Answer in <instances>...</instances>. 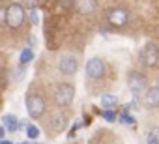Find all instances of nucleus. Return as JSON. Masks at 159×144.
Listing matches in <instances>:
<instances>
[{"label": "nucleus", "instance_id": "1", "mask_svg": "<svg viewBox=\"0 0 159 144\" xmlns=\"http://www.w3.org/2000/svg\"><path fill=\"white\" fill-rule=\"evenodd\" d=\"M4 21H6V25L10 28H19L25 23V10H23V6H19V4L8 6V10L4 13Z\"/></svg>", "mask_w": 159, "mask_h": 144}, {"label": "nucleus", "instance_id": "2", "mask_svg": "<svg viewBox=\"0 0 159 144\" xmlns=\"http://www.w3.org/2000/svg\"><path fill=\"white\" fill-rule=\"evenodd\" d=\"M26 110L32 118H39L45 112V99L38 94H28L26 96Z\"/></svg>", "mask_w": 159, "mask_h": 144}, {"label": "nucleus", "instance_id": "3", "mask_svg": "<svg viewBox=\"0 0 159 144\" xmlns=\"http://www.w3.org/2000/svg\"><path fill=\"white\" fill-rule=\"evenodd\" d=\"M75 97V88L71 84H60L54 92V101L58 107H67Z\"/></svg>", "mask_w": 159, "mask_h": 144}, {"label": "nucleus", "instance_id": "4", "mask_svg": "<svg viewBox=\"0 0 159 144\" xmlns=\"http://www.w3.org/2000/svg\"><path fill=\"white\" fill-rule=\"evenodd\" d=\"M142 62L148 67H155L159 64V47L153 43H148L142 51Z\"/></svg>", "mask_w": 159, "mask_h": 144}, {"label": "nucleus", "instance_id": "5", "mask_svg": "<svg viewBox=\"0 0 159 144\" xmlns=\"http://www.w3.org/2000/svg\"><path fill=\"white\" fill-rule=\"evenodd\" d=\"M86 73L90 79H101L105 75V64L101 58H92L86 62Z\"/></svg>", "mask_w": 159, "mask_h": 144}, {"label": "nucleus", "instance_id": "6", "mask_svg": "<svg viewBox=\"0 0 159 144\" xmlns=\"http://www.w3.org/2000/svg\"><path fill=\"white\" fill-rule=\"evenodd\" d=\"M127 19H129V15H127V11H125L124 8H114V10H111L109 15H107L109 25H112V26H116V28L124 26V25L127 23Z\"/></svg>", "mask_w": 159, "mask_h": 144}, {"label": "nucleus", "instance_id": "7", "mask_svg": "<svg viewBox=\"0 0 159 144\" xmlns=\"http://www.w3.org/2000/svg\"><path fill=\"white\" fill-rule=\"evenodd\" d=\"M77 65H79V62H77V58L71 56V54L60 58V64H58V67H60V71H62L64 75H73L75 71H77Z\"/></svg>", "mask_w": 159, "mask_h": 144}, {"label": "nucleus", "instance_id": "8", "mask_svg": "<svg viewBox=\"0 0 159 144\" xmlns=\"http://www.w3.org/2000/svg\"><path fill=\"white\" fill-rule=\"evenodd\" d=\"M127 84H129L131 92L135 94V97H137V96H140V94H142V90L146 88V81H144V77H140L139 73H131V75L127 77Z\"/></svg>", "mask_w": 159, "mask_h": 144}, {"label": "nucleus", "instance_id": "9", "mask_svg": "<svg viewBox=\"0 0 159 144\" xmlns=\"http://www.w3.org/2000/svg\"><path fill=\"white\" fill-rule=\"evenodd\" d=\"M96 6H98L96 0H75V10H77L79 13H83V15L92 13V11L96 10Z\"/></svg>", "mask_w": 159, "mask_h": 144}, {"label": "nucleus", "instance_id": "10", "mask_svg": "<svg viewBox=\"0 0 159 144\" xmlns=\"http://www.w3.org/2000/svg\"><path fill=\"white\" fill-rule=\"evenodd\" d=\"M2 124H4V127H6L8 131H11V133H15V131L19 129V122H17V118L11 116V114H4Z\"/></svg>", "mask_w": 159, "mask_h": 144}, {"label": "nucleus", "instance_id": "11", "mask_svg": "<svg viewBox=\"0 0 159 144\" xmlns=\"http://www.w3.org/2000/svg\"><path fill=\"white\" fill-rule=\"evenodd\" d=\"M146 103H148L150 107H159V86L148 90V94H146Z\"/></svg>", "mask_w": 159, "mask_h": 144}, {"label": "nucleus", "instance_id": "12", "mask_svg": "<svg viewBox=\"0 0 159 144\" xmlns=\"http://www.w3.org/2000/svg\"><path fill=\"white\" fill-rule=\"evenodd\" d=\"M116 103H118V97L112 96V94H105V96L101 97V105H103L107 110H112V109L116 107Z\"/></svg>", "mask_w": 159, "mask_h": 144}, {"label": "nucleus", "instance_id": "13", "mask_svg": "<svg viewBox=\"0 0 159 144\" xmlns=\"http://www.w3.org/2000/svg\"><path fill=\"white\" fill-rule=\"evenodd\" d=\"M21 64L23 65H26V64H30L32 60H34V52H32V49H25L23 52H21Z\"/></svg>", "mask_w": 159, "mask_h": 144}, {"label": "nucleus", "instance_id": "14", "mask_svg": "<svg viewBox=\"0 0 159 144\" xmlns=\"http://www.w3.org/2000/svg\"><path fill=\"white\" fill-rule=\"evenodd\" d=\"M148 144H159V127H153V129H150V133H148Z\"/></svg>", "mask_w": 159, "mask_h": 144}, {"label": "nucleus", "instance_id": "15", "mask_svg": "<svg viewBox=\"0 0 159 144\" xmlns=\"http://www.w3.org/2000/svg\"><path fill=\"white\" fill-rule=\"evenodd\" d=\"M26 137H28L30 140H36V138L39 137V129H38L36 125H32V124L26 125Z\"/></svg>", "mask_w": 159, "mask_h": 144}, {"label": "nucleus", "instance_id": "16", "mask_svg": "<svg viewBox=\"0 0 159 144\" xmlns=\"http://www.w3.org/2000/svg\"><path fill=\"white\" fill-rule=\"evenodd\" d=\"M64 125H66V118H64V116H54V120H52V127L58 131V129H64Z\"/></svg>", "mask_w": 159, "mask_h": 144}, {"label": "nucleus", "instance_id": "17", "mask_svg": "<svg viewBox=\"0 0 159 144\" xmlns=\"http://www.w3.org/2000/svg\"><path fill=\"white\" fill-rule=\"evenodd\" d=\"M120 122H124V124H129V125H133L135 124V118H131L127 112H124V114H120Z\"/></svg>", "mask_w": 159, "mask_h": 144}, {"label": "nucleus", "instance_id": "18", "mask_svg": "<svg viewBox=\"0 0 159 144\" xmlns=\"http://www.w3.org/2000/svg\"><path fill=\"white\" fill-rule=\"evenodd\" d=\"M103 118H105L107 122H114V120H116V114H114L112 110H105V112H103Z\"/></svg>", "mask_w": 159, "mask_h": 144}, {"label": "nucleus", "instance_id": "19", "mask_svg": "<svg viewBox=\"0 0 159 144\" xmlns=\"http://www.w3.org/2000/svg\"><path fill=\"white\" fill-rule=\"evenodd\" d=\"M32 23H34V25L38 23V17H36V13H34V11H32Z\"/></svg>", "mask_w": 159, "mask_h": 144}, {"label": "nucleus", "instance_id": "20", "mask_svg": "<svg viewBox=\"0 0 159 144\" xmlns=\"http://www.w3.org/2000/svg\"><path fill=\"white\" fill-rule=\"evenodd\" d=\"M0 144H13V142H10V140H4V138H2V142H0Z\"/></svg>", "mask_w": 159, "mask_h": 144}, {"label": "nucleus", "instance_id": "21", "mask_svg": "<svg viewBox=\"0 0 159 144\" xmlns=\"http://www.w3.org/2000/svg\"><path fill=\"white\" fill-rule=\"evenodd\" d=\"M23 144H32V142H23Z\"/></svg>", "mask_w": 159, "mask_h": 144}]
</instances>
